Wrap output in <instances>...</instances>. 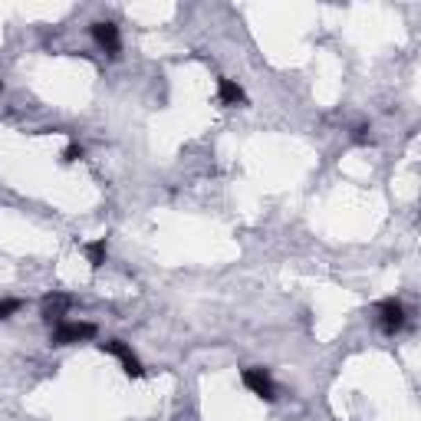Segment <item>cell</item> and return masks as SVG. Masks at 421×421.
<instances>
[{"instance_id":"1","label":"cell","mask_w":421,"mask_h":421,"mask_svg":"<svg viewBox=\"0 0 421 421\" xmlns=\"http://www.w3.org/2000/svg\"><path fill=\"white\" fill-rule=\"evenodd\" d=\"M375 320H379V329H382L385 336H395L402 333L405 326H408V310H405V303L395 297L382 299L379 306H375Z\"/></svg>"},{"instance_id":"2","label":"cell","mask_w":421,"mask_h":421,"mask_svg":"<svg viewBox=\"0 0 421 421\" xmlns=\"http://www.w3.org/2000/svg\"><path fill=\"white\" fill-rule=\"evenodd\" d=\"M96 336V326L92 322H69L63 320L53 326V336L50 342L53 346H76V342H86V339H92Z\"/></svg>"},{"instance_id":"3","label":"cell","mask_w":421,"mask_h":421,"mask_svg":"<svg viewBox=\"0 0 421 421\" xmlns=\"http://www.w3.org/2000/svg\"><path fill=\"white\" fill-rule=\"evenodd\" d=\"M102 352H109V356H115V359L122 362V372L129 375V379H142L145 375V369H142V362H138V356L132 352V349L125 346L122 339H106V342H99Z\"/></svg>"},{"instance_id":"4","label":"cell","mask_w":421,"mask_h":421,"mask_svg":"<svg viewBox=\"0 0 421 421\" xmlns=\"http://www.w3.org/2000/svg\"><path fill=\"white\" fill-rule=\"evenodd\" d=\"M240 379H244V385H247L257 398H263V402H273V398H276V385H273L267 369H257V365H254V369H244Z\"/></svg>"},{"instance_id":"5","label":"cell","mask_w":421,"mask_h":421,"mask_svg":"<svg viewBox=\"0 0 421 421\" xmlns=\"http://www.w3.org/2000/svg\"><path fill=\"white\" fill-rule=\"evenodd\" d=\"M92 40L99 43L102 50H106V56H119V50H122V37H119V26L112 24V20H96L92 24Z\"/></svg>"},{"instance_id":"6","label":"cell","mask_w":421,"mask_h":421,"mask_svg":"<svg viewBox=\"0 0 421 421\" xmlns=\"http://www.w3.org/2000/svg\"><path fill=\"white\" fill-rule=\"evenodd\" d=\"M69 306H73V297L69 293H47L43 303H40V316L50 322V326H56V322H63V316H66Z\"/></svg>"},{"instance_id":"7","label":"cell","mask_w":421,"mask_h":421,"mask_svg":"<svg viewBox=\"0 0 421 421\" xmlns=\"http://www.w3.org/2000/svg\"><path fill=\"white\" fill-rule=\"evenodd\" d=\"M217 99H221L224 106H244L247 96H244V89L237 86L234 79H221V83H217Z\"/></svg>"},{"instance_id":"8","label":"cell","mask_w":421,"mask_h":421,"mask_svg":"<svg viewBox=\"0 0 421 421\" xmlns=\"http://www.w3.org/2000/svg\"><path fill=\"white\" fill-rule=\"evenodd\" d=\"M83 254L89 257V263H92V267H102V263H106V254H109V247H106V240H92V244H86V247H83Z\"/></svg>"},{"instance_id":"9","label":"cell","mask_w":421,"mask_h":421,"mask_svg":"<svg viewBox=\"0 0 421 421\" xmlns=\"http://www.w3.org/2000/svg\"><path fill=\"white\" fill-rule=\"evenodd\" d=\"M17 310H20V299H3L0 297V320H10Z\"/></svg>"},{"instance_id":"10","label":"cell","mask_w":421,"mask_h":421,"mask_svg":"<svg viewBox=\"0 0 421 421\" xmlns=\"http://www.w3.org/2000/svg\"><path fill=\"white\" fill-rule=\"evenodd\" d=\"M79 158H83V145H76V142L63 151V161H66V165H73V161H79Z\"/></svg>"},{"instance_id":"11","label":"cell","mask_w":421,"mask_h":421,"mask_svg":"<svg viewBox=\"0 0 421 421\" xmlns=\"http://www.w3.org/2000/svg\"><path fill=\"white\" fill-rule=\"evenodd\" d=\"M356 142H372V129H369V125H356Z\"/></svg>"}]
</instances>
